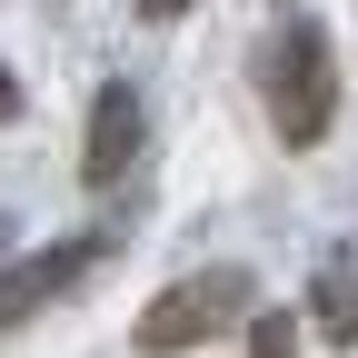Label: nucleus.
I'll return each instance as SVG.
<instances>
[{
	"label": "nucleus",
	"instance_id": "nucleus-9",
	"mask_svg": "<svg viewBox=\"0 0 358 358\" xmlns=\"http://www.w3.org/2000/svg\"><path fill=\"white\" fill-rule=\"evenodd\" d=\"M329 268H338V289H348V299H358V249H348V259H329Z\"/></svg>",
	"mask_w": 358,
	"mask_h": 358
},
{
	"label": "nucleus",
	"instance_id": "nucleus-3",
	"mask_svg": "<svg viewBox=\"0 0 358 358\" xmlns=\"http://www.w3.org/2000/svg\"><path fill=\"white\" fill-rule=\"evenodd\" d=\"M100 259H110V239H60V249H40V259H20V268H0V329H20V319H40L50 299H70Z\"/></svg>",
	"mask_w": 358,
	"mask_h": 358
},
{
	"label": "nucleus",
	"instance_id": "nucleus-7",
	"mask_svg": "<svg viewBox=\"0 0 358 358\" xmlns=\"http://www.w3.org/2000/svg\"><path fill=\"white\" fill-rule=\"evenodd\" d=\"M20 120V80H10V60H0V129Z\"/></svg>",
	"mask_w": 358,
	"mask_h": 358
},
{
	"label": "nucleus",
	"instance_id": "nucleus-1",
	"mask_svg": "<svg viewBox=\"0 0 358 358\" xmlns=\"http://www.w3.org/2000/svg\"><path fill=\"white\" fill-rule=\"evenodd\" d=\"M268 120H279L289 150H319L329 120H338V50L319 20H289L268 40Z\"/></svg>",
	"mask_w": 358,
	"mask_h": 358
},
{
	"label": "nucleus",
	"instance_id": "nucleus-2",
	"mask_svg": "<svg viewBox=\"0 0 358 358\" xmlns=\"http://www.w3.org/2000/svg\"><path fill=\"white\" fill-rule=\"evenodd\" d=\"M249 268H199V279H179L140 308V358H179V348H209L219 329L249 319Z\"/></svg>",
	"mask_w": 358,
	"mask_h": 358
},
{
	"label": "nucleus",
	"instance_id": "nucleus-10",
	"mask_svg": "<svg viewBox=\"0 0 358 358\" xmlns=\"http://www.w3.org/2000/svg\"><path fill=\"white\" fill-rule=\"evenodd\" d=\"M0 249H10V209H0Z\"/></svg>",
	"mask_w": 358,
	"mask_h": 358
},
{
	"label": "nucleus",
	"instance_id": "nucleus-8",
	"mask_svg": "<svg viewBox=\"0 0 358 358\" xmlns=\"http://www.w3.org/2000/svg\"><path fill=\"white\" fill-rule=\"evenodd\" d=\"M129 10H140V20H179L189 0H129Z\"/></svg>",
	"mask_w": 358,
	"mask_h": 358
},
{
	"label": "nucleus",
	"instance_id": "nucleus-4",
	"mask_svg": "<svg viewBox=\"0 0 358 358\" xmlns=\"http://www.w3.org/2000/svg\"><path fill=\"white\" fill-rule=\"evenodd\" d=\"M140 129H150L140 90H129V80H110L100 100H90V150H80V179H90V189H110V179L140 159Z\"/></svg>",
	"mask_w": 358,
	"mask_h": 358
},
{
	"label": "nucleus",
	"instance_id": "nucleus-5",
	"mask_svg": "<svg viewBox=\"0 0 358 358\" xmlns=\"http://www.w3.org/2000/svg\"><path fill=\"white\" fill-rule=\"evenodd\" d=\"M308 299H319V338H338V348H358V299L338 289V268H319V289H308Z\"/></svg>",
	"mask_w": 358,
	"mask_h": 358
},
{
	"label": "nucleus",
	"instance_id": "nucleus-6",
	"mask_svg": "<svg viewBox=\"0 0 358 358\" xmlns=\"http://www.w3.org/2000/svg\"><path fill=\"white\" fill-rule=\"evenodd\" d=\"M249 358H299V319L289 308H259L249 319Z\"/></svg>",
	"mask_w": 358,
	"mask_h": 358
}]
</instances>
